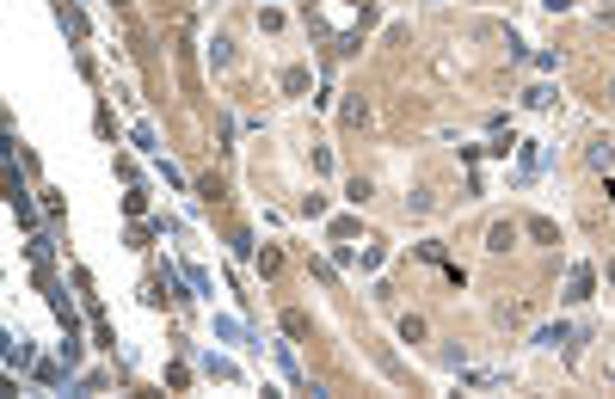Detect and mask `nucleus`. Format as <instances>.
<instances>
[{
    "label": "nucleus",
    "instance_id": "obj_1",
    "mask_svg": "<svg viewBox=\"0 0 615 399\" xmlns=\"http://www.w3.org/2000/svg\"><path fill=\"white\" fill-rule=\"evenodd\" d=\"M541 344H578V332H566V326H548V332H541Z\"/></svg>",
    "mask_w": 615,
    "mask_h": 399
}]
</instances>
